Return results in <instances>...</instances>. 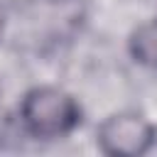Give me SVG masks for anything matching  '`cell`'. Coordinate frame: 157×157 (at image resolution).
Masks as SVG:
<instances>
[{
  "instance_id": "cell-1",
  "label": "cell",
  "mask_w": 157,
  "mask_h": 157,
  "mask_svg": "<svg viewBox=\"0 0 157 157\" xmlns=\"http://www.w3.org/2000/svg\"><path fill=\"white\" fill-rule=\"evenodd\" d=\"M20 120L25 130L42 140H56L69 135L81 123V108L74 96L54 86L32 88L20 105Z\"/></svg>"
},
{
  "instance_id": "cell-2",
  "label": "cell",
  "mask_w": 157,
  "mask_h": 157,
  "mask_svg": "<svg viewBox=\"0 0 157 157\" xmlns=\"http://www.w3.org/2000/svg\"><path fill=\"white\" fill-rule=\"evenodd\" d=\"M98 150L110 157H140L157 142V128L140 113L123 110L105 118L96 132Z\"/></svg>"
},
{
  "instance_id": "cell-3",
  "label": "cell",
  "mask_w": 157,
  "mask_h": 157,
  "mask_svg": "<svg viewBox=\"0 0 157 157\" xmlns=\"http://www.w3.org/2000/svg\"><path fill=\"white\" fill-rule=\"evenodd\" d=\"M130 54L137 64L157 69V17L142 22L130 34Z\"/></svg>"
},
{
  "instance_id": "cell-4",
  "label": "cell",
  "mask_w": 157,
  "mask_h": 157,
  "mask_svg": "<svg viewBox=\"0 0 157 157\" xmlns=\"http://www.w3.org/2000/svg\"><path fill=\"white\" fill-rule=\"evenodd\" d=\"M2 27H5V17H2V12H0V34H2Z\"/></svg>"
}]
</instances>
